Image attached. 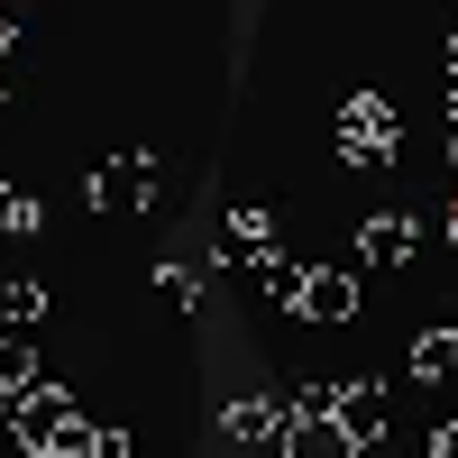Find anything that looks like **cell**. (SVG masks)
<instances>
[{"label": "cell", "mask_w": 458, "mask_h": 458, "mask_svg": "<svg viewBox=\"0 0 458 458\" xmlns=\"http://www.w3.org/2000/svg\"><path fill=\"white\" fill-rule=\"evenodd\" d=\"M92 458H129V431H110V422H101V449H92Z\"/></svg>", "instance_id": "cell-16"}, {"label": "cell", "mask_w": 458, "mask_h": 458, "mask_svg": "<svg viewBox=\"0 0 458 458\" xmlns=\"http://www.w3.org/2000/svg\"><path fill=\"white\" fill-rule=\"evenodd\" d=\"M276 257V211L248 202V211H229L220 220V266H266Z\"/></svg>", "instance_id": "cell-8"}, {"label": "cell", "mask_w": 458, "mask_h": 458, "mask_svg": "<svg viewBox=\"0 0 458 458\" xmlns=\"http://www.w3.org/2000/svg\"><path fill=\"white\" fill-rule=\"evenodd\" d=\"M19 28H28V10H19V0H0V55L19 47Z\"/></svg>", "instance_id": "cell-15"}, {"label": "cell", "mask_w": 458, "mask_h": 458, "mask_svg": "<svg viewBox=\"0 0 458 458\" xmlns=\"http://www.w3.org/2000/svg\"><path fill=\"white\" fill-rule=\"evenodd\" d=\"M83 412H73L64 386H28V394H0V431H28L37 449H55V431H73Z\"/></svg>", "instance_id": "cell-4"}, {"label": "cell", "mask_w": 458, "mask_h": 458, "mask_svg": "<svg viewBox=\"0 0 458 458\" xmlns=\"http://www.w3.org/2000/svg\"><path fill=\"white\" fill-rule=\"evenodd\" d=\"M0 110H10V73H0Z\"/></svg>", "instance_id": "cell-18"}, {"label": "cell", "mask_w": 458, "mask_h": 458, "mask_svg": "<svg viewBox=\"0 0 458 458\" xmlns=\"http://www.w3.org/2000/svg\"><path fill=\"white\" fill-rule=\"evenodd\" d=\"M37 220H47V202H37L28 183H0V239H28Z\"/></svg>", "instance_id": "cell-13"}, {"label": "cell", "mask_w": 458, "mask_h": 458, "mask_svg": "<svg viewBox=\"0 0 458 458\" xmlns=\"http://www.w3.org/2000/svg\"><path fill=\"white\" fill-rule=\"evenodd\" d=\"M302 321H358V266H312L302 276Z\"/></svg>", "instance_id": "cell-9"}, {"label": "cell", "mask_w": 458, "mask_h": 458, "mask_svg": "<svg viewBox=\"0 0 458 458\" xmlns=\"http://www.w3.org/2000/svg\"><path fill=\"white\" fill-rule=\"evenodd\" d=\"M422 257V220L412 211H367L358 220V276H386V266H412Z\"/></svg>", "instance_id": "cell-3"}, {"label": "cell", "mask_w": 458, "mask_h": 458, "mask_svg": "<svg viewBox=\"0 0 458 458\" xmlns=\"http://www.w3.org/2000/svg\"><path fill=\"white\" fill-rule=\"evenodd\" d=\"M284 422H293V394L276 403V394H239L220 412V431L239 440V449H284Z\"/></svg>", "instance_id": "cell-7"}, {"label": "cell", "mask_w": 458, "mask_h": 458, "mask_svg": "<svg viewBox=\"0 0 458 458\" xmlns=\"http://www.w3.org/2000/svg\"><path fill=\"white\" fill-rule=\"evenodd\" d=\"M37 321H47V284L19 276L10 293H0V330H37Z\"/></svg>", "instance_id": "cell-12"}, {"label": "cell", "mask_w": 458, "mask_h": 458, "mask_svg": "<svg viewBox=\"0 0 458 458\" xmlns=\"http://www.w3.org/2000/svg\"><path fill=\"white\" fill-rule=\"evenodd\" d=\"M403 376H412V386H449V376H458V330H422L412 358H403Z\"/></svg>", "instance_id": "cell-10"}, {"label": "cell", "mask_w": 458, "mask_h": 458, "mask_svg": "<svg viewBox=\"0 0 458 458\" xmlns=\"http://www.w3.org/2000/svg\"><path fill=\"white\" fill-rule=\"evenodd\" d=\"M330 157L339 165H358V174H386L403 157V110L386 92H358V101H339V120H330Z\"/></svg>", "instance_id": "cell-1"}, {"label": "cell", "mask_w": 458, "mask_h": 458, "mask_svg": "<svg viewBox=\"0 0 458 458\" xmlns=\"http://www.w3.org/2000/svg\"><path fill=\"white\" fill-rule=\"evenodd\" d=\"M330 412L358 431V449H376L394 431V386H386V376H349V386H330Z\"/></svg>", "instance_id": "cell-6"}, {"label": "cell", "mask_w": 458, "mask_h": 458, "mask_svg": "<svg viewBox=\"0 0 458 458\" xmlns=\"http://www.w3.org/2000/svg\"><path fill=\"white\" fill-rule=\"evenodd\" d=\"M37 386V358H28V330H0V394H28Z\"/></svg>", "instance_id": "cell-14"}, {"label": "cell", "mask_w": 458, "mask_h": 458, "mask_svg": "<svg viewBox=\"0 0 458 458\" xmlns=\"http://www.w3.org/2000/svg\"><path fill=\"white\" fill-rule=\"evenodd\" d=\"M302 276H312V266H302V257H284V248H276V257L257 266V293H266V302H284V312H302Z\"/></svg>", "instance_id": "cell-11"}, {"label": "cell", "mask_w": 458, "mask_h": 458, "mask_svg": "<svg viewBox=\"0 0 458 458\" xmlns=\"http://www.w3.org/2000/svg\"><path fill=\"white\" fill-rule=\"evenodd\" d=\"M449 165H458V120H449Z\"/></svg>", "instance_id": "cell-17"}, {"label": "cell", "mask_w": 458, "mask_h": 458, "mask_svg": "<svg viewBox=\"0 0 458 458\" xmlns=\"http://www.w3.org/2000/svg\"><path fill=\"white\" fill-rule=\"evenodd\" d=\"M449 239H458V202H449Z\"/></svg>", "instance_id": "cell-19"}, {"label": "cell", "mask_w": 458, "mask_h": 458, "mask_svg": "<svg viewBox=\"0 0 458 458\" xmlns=\"http://www.w3.org/2000/svg\"><path fill=\"white\" fill-rule=\"evenodd\" d=\"M19 10H37V0H19Z\"/></svg>", "instance_id": "cell-20"}, {"label": "cell", "mask_w": 458, "mask_h": 458, "mask_svg": "<svg viewBox=\"0 0 458 458\" xmlns=\"http://www.w3.org/2000/svg\"><path fill=\"white\" fill-rule=\"evenodd\" d=\"M276 458H367L358 449V431L330 412V386H302L293 394V422H284V449Z\"/></svg>", "instance_id": "cell-2"}, {"label": "cell", "mask_w": 458, "mask_h": 458, "mask_svg": "<svg viewBox=\"0 0 458 458\" xmlns=\"http://www.w3.org/2000/svg\"><path fill=\"white\" fill-rule=\"evenodd\" d=\"M157 202V157L147 147H129V157H110V165H92V211H147Z\"/></svg>", "instance_id": "cell-5"}]
</instances>
